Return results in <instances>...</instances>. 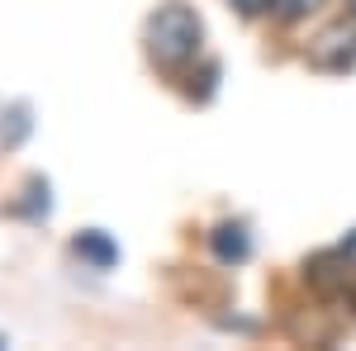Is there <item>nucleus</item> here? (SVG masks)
Instances as JSON below:
<instances>
[{
    "label": "nucleus",
    "mask_w": 356,
    "mask_h": 351,
    "mask_svg": "<svg viewBox=\"0 0 356 351\" xmlns=\"http://www.w3.org/2000/svg\"><path fill=\"white\" fill-rule=\"evenodd\" d=\"M309 67L314 72H347L356 67V24H328L309 43Z\"/></svg>",
    "instance_id": "nucleus-2"
},
{
    "label": "nucleus",
    "mask_w": 356,
    "mask_h": 351,
    "mask_svg": "<svg viewBox=\"0 0 356 351\" xmlns=\"http://www.w3.org/2000/svg\"><path fill=\"white\" fill-rule=\"evenodd\" d=\"M10 214H24V218H43V214H48V181L33 176V181L24 186V199L10 204Z\"/></svg>",
    "instance_id": "nucleus-5"
},
{
    "label": "nucleus",
    "mask_w": 356,
    "mask_h": 351,
    "mask_svg": "<svg viewBox=\"0 0 356 351\" xmlns=\"http://www.w3.org/2000/svg\"><path fill=\"white\" fill-rule=\"evenodd\" d=\"M209 243H214V256L228 261V266H238V261L252 256V238H247L243 223H219V228L209 233Z\"/></svg>",
    "instance_id": "nucleus-4"
},
{
    "label": "nucleus",
    "mask_w": 356,
    "mask_h": 351,
    "mask_svg": "<svg viewBox=\"0 0 356 351\" xmlns=\"http://www.w3.org/2000/svg\"><path fill=\"white\" fill-rule=\"evenodd\" d=\"M337 256H342V261H356V228L347 233V238H342V247H337Z\"/></svg>",
    "instance_id": "nucleus-8"
},
{
    "label": "nucleus",
    "mask_w": 356,
    "mask_h": 351,
    "mask_svg": "<svg viewBox=\"0 0 356 351\" xmlns=\"http://www.w3.org/2000/svg\"><path fill=\"white\" fill-rule=\"evenodd\" d=\"M5 119H10V129L0 124V142H5V147L24 142V133H29V109L24 105H10V114H5Z\"/></svg>",
    "instance_id": "nucleus-6"
},
{
    "label": "nucleus",
    "mask_w": 356,
    "mask_h": 351,
    "mask_svg": "<svg viewBox=\"0 0 356 351\" xmlns=\"http://www.w3.org/2000/svg\"><path fill=\"white\" fill-rule=\"evenodd\" d=\"M143 38H147V57L157 62V67H186L195 53H200V43H204V19L195 15L191 5H181V0H171V5H157L152 15H147V28H143Z\"/></svg>",
    "instance_id": "nucleus-1"
},
{
    "label": "nucleus",
    "mask_w": 356,
    "mask_h": 351,
    "mask_svg": "<svg viewBox=\"0 0 356 351\" xmlns=\"http://www.w3.org/2000/svg\"><path fill=\"white\" fill-rule=\"evenodd\" d=\"M243 15H261V10H271V0H233Z\"/></svg>",
    "instance_id": "nucleus-9"
},
{
    "label": "nucleus",
    "mask_w": 356,
    "mask_h": 351,
    "mask_svg": "<svg viewBox=\"0 0 356 351\" xmlns=\"http://www.w3.org/2000/svg\"><path fill=\"white\" fill-rule=\"evenodd\" d=\"M72 252L81 256L86 266H95V270H110L114 261H119V247H114L110 233H100V228H86V233H76L72 238Z\"/></svg>",
    "instance_id": "nucleus-3"
},
{
    "label": "nucleus",
    "mask_w": 356,
    "mask_h": 351,
    "mask_svg": "<svg viewBox=\"0 0 356 351\" xmlns=\"http://www.w3.org/2000/svg\"><path fill=\"white\" fill-rule=\"evenodd\" d=\"M271 5H275L280 19H300V15H309V10H318L323 0H271Z\"/></svg>",
    "instance_id": "nucleus-7"
},
{
    "label": "nucleus",
    "mask_w": 356,
    "mask_h": 351,
    "mask_svg": "<svg viewBox=\"0 0 356 351\" xmlns=\"http://www.w3.org/2000/svg\"><path fill=\"white\" fill-rule=\"evenodd\" d=\"M352 19H356V0H352Z\"/></svg>",
    "instance_id": "nucleus-10"
}]
</instances>
